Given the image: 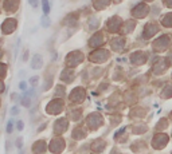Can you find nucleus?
Instances as JSON below:
<instances>
[{"label": "nucleus", "instance_id": "obj_1", "mask_svg": "<svg viewBox=\"0 0 172 154\" xmlns=\"http://www.w3.org/2000/svg\"><path fill=\"white\" fill-rule=\"evenodd\" d=\"M42 56L39 55V54H36V55L32 56V63H31V68H35V70H38V68H40V67L43 66V62H42Z\"/></svg>", "mask_w": 172, "mask_h": 154}, {"label": "nucleus", "instance_id": "obj_2", "mask_svg": "<svg viewBox=\"0 0 172 154\" xmlns=\"http://www.w3.org/2000/svg\"><path fill=\"white\" fill-rule=\"evenodd\" d=\"M40 24H42V27H43V28L50 27V24H51V20H50V18L47 16V15L42 16V20H40Z\"/></svg>", "mask_w": 172, "mask_h": 154}, {"label": "nucleus", "instance_id": "obj_3", "mask_svg": "<svg viewBox=\"0 0 172 154\" xmlns=\"http://www.w3.org/2000/svg\"><path fill=\"white\" fill-rule=\"evenodd\" d=\"M42 7H43V14L49 15L50 14V1L49 0H42Z\"/></svg>", "mask_w": 172, "mask_h": 154}, {"label": "nucleus", "instance_id": "obj_4", "mask_svg": "<svg viewBox=\"0 0 172 154\" xmlns=\"http://www.w3.org/2000/svg\"><path fill=\"white\" fill-rule=\"evenodd\" d=\"M22 105L24 106V107H30V105H31V99L28 98L27 95H24V97H23V98H22Z\"/></svg>", "mask_w": 172, "mask_h": 154}, {"label": "nucleus", "instance_id": "obj_5", "mask_svg": "<svg viewBox=\"0 0 172 154\" xmlns=\"http://www.w3.org/2000/svg\"><path fill=\"white\" fill-rule=\"evenodd\" d=\"M28 4H30L32 8H35V10L39 7V1H38V0H28Z\"/></svg>", "mask_w": 172, "mask_h": 154}, {"label": "nucleus", "instance_id": "obj_6", "mask_svg": "<svg viewBox=\"0 0 172 154\" xmlns=\"http://www.w3.org/2000/svg\"><path fill=\"white\" fill-rule=\"evenodd\" d=\"M12 130H14V123H12V121H8V123H7V133L11 134V133H12Z\"/></svg>", "mask_w": 172, "mask_h": 154}, {"label": "nucleus", "instance_id": "obj_7", "mask_svg": "<svg viewBox=\"0 0 172 154\" xmlns=\"http://www.w3.org/2000/svg\"><path fill=\"white\" fill-rule=\"evenodd\" d=\"M22 146H23V139H22V138H18V139H16V147H18V149H22Z\"/></svg>", "mask_w": 172, "mask_h": 154}, {"label": "nucleus", "instance_id": "obj_8", "mask_svg": "<svg viewBox=\"0 0 172 154\" xmlns=\"http://www.w3.org/2000/svg\"><path fill=\"white\" fill-rule=\"evenodd\" d=\"M16 125H18V130H23V127H24V123L22 122V121H19Z\"/></svg>", "mask_w": 172, "mask_h": 154}, {"label": "nucleus", "instance_id": "obj_9", "mask_svg": "<svg viewBox=\"0 0 172 154\" xmlns=\"http://www.w3.org/2000/svg\"><path fill=\"white\" fill-rule=\"evenodd\" d=\"M19 87H20L22 90H26V87H27V86H26V82H20V84H19Z\"/></svg>", "mask_w": 172, "mask_h": 154}]
</instances>
